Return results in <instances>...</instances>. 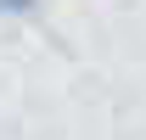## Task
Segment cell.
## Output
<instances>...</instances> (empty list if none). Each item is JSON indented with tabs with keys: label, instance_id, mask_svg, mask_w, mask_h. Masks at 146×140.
Segmentation results:
<instances>
[{
	"label": "cell",
	"instance_id": "1",
	"mask_svg": "<svg viewBox=\"0 0 146 140\" xmlns=\"http://www.w3.org/2000/svg\"><path fill=\"white\" fill-rule=\"evenodd\" d=\"M23 6H28V0H0V11H23Z\"/></svg>",
	"mask_w": 146,
	"mask_h": 140
}]
</instances>
